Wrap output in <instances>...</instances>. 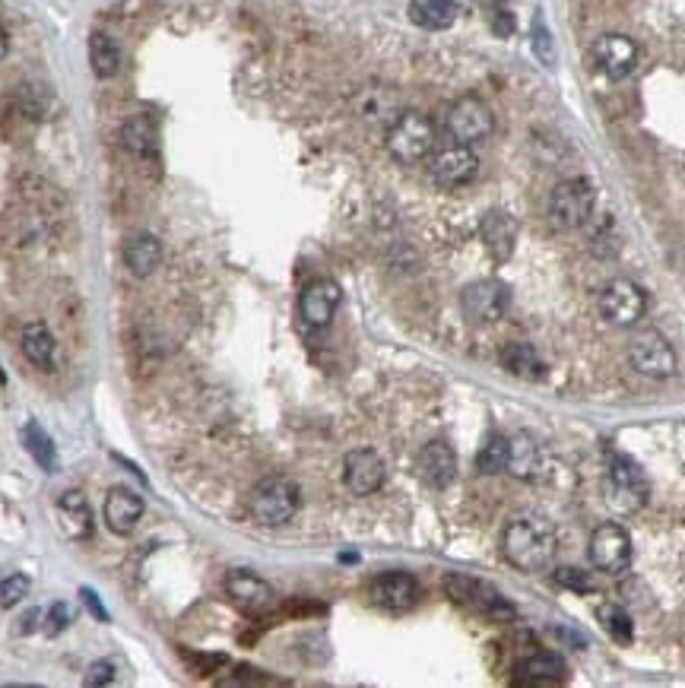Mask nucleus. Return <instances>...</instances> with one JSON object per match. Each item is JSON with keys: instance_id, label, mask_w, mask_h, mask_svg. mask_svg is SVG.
<instances>
[{"instance_id": "nucleus-21", "label": "nucleus", "mask_w": 685, "mask_h": 688, "mask_svg": "<svg viewBox=\"0 0 685 688\" xmlns=\"http://www.w3.org/2000/svg\"><path fill=\"white\" fill-rule=\"evenodd\" d=\"M568 679V666L559 654H549V650H540V654H530L517 663V676L511 679L514 685H559Z\"/></svg>"}, {"instance_id": "nucleus-34", "label": "nucleus", "mask_w": 685, "mask_h": 688, "mask_svg": "<svg viewBox=\"0 0 685 688\" xmlns=\"http://www.w3.org/2000/svg\"><path fill=\"white\" fill-rule=\"evenodd\" d=\"M26 593H29V578H26V574H10V578L0 581V606L13 609L16 603H23Z\"/></svg>"}, {"instance_id": "nucleus-15", "label": "nucleus", "mask_w": 685, "mask_h": 688, "mask_svg": "<svg viewBox=\"0 0 685 688\" xmlns=\"http://www.w3.org/2000/svg\"><path fill=\"white\" fill-rule=\"evenodd\" d=\"M343 302V292L333 280H314L299 295V314L308 330H324Z\"/></svg>"}, {"instance_id": "nucleus-7", "label": "nucleus", "mask_w": 685, "mask_h": 688, "mask_svg": "<svg viewBox=\"0 0 685 688\" xmlns=\"http://www.w3.org/2000/svg\"><path fill=\"white\" fill-rule=\"evenodd\" d=\"M590 565L600 574H609V578H619L628 571V565H632V536L622 524L609 520V524H600L590 533Z\"/></svg>"}, {"instance_id": "nucleus-8", "label": "nucleus", "mask_w": 685, "mask_h": 688, "mask_svg": "<svg viewBox=\"0 0 685 688\" xmlns=\"http://www.w3.org/2000/svg\"><path fill=\"white\" fill-rule=\"evenodd\" d=\"M606 489H609V501H616L619 508L632 511L644 505L647 479L632 457H625L619 451H606Z\"/></svg>"}, {"instance_id": "nucleus-20", "label": "nucleus", "mask_w": 685, "mask_h": 688, "mask_svg": "<svg viewBox=\"0 0 685 688\" xmlns=\"http://www.w3.org/2000/svg\"><path fill=\"white\" fill-rule=\"evenodd\" d=\"M419 476L425 486L448 489L457 476V454L448 441H429L419 454Z\"/></svg>"}, {"instance_id": "nucleus-18", "label": "nucleus", "mask_w": 685, "mask_h": 688, "mask_svg": "<svg viewBox=\"0 0 685 688\" xmlns=\"http://www.w3.org/2000/svg\"><path fill=\"white\" fill-rule=\"evenodd\" d=\"M143 498L134 492V489H124V486H115L108 495H105V505H102V517L111 533L118 536H131L140 520H143Z\"/></svg>"}, {"instance_id": "nucleus-1", "label": "nucleus", "mask_w": 685, "mask_h": 688, "mask_svg": "<svg viewBox=\"0 0 685 688\" xmlns=\"http://www.w3.org/2000/svg\"><path fill=\"white\" fill-rule=\"evenodd\" d=\"M559 549V536L546 517H514L502 533V552L517 571H546Z\"/></svg>"}, {"instance_id": "nucleus-42", "label": "nucleus", "mask_w": 685, "mask_h": 688, "mask_svg": "<svg viewBox=\"0 0 685 688\" xmlns=\"http://www.w3.org/2000/svg\"><path fill=\"white\" fill-rule=\"evenodd\" d=\"M486 4H489V7H495V10H498V7H502V4H505V0H486Z\"/></svg>"}, {"instance_id": "nucleus-38", "label": "nucleus", "mask_w": 685, "mask_h": 688, "mask_svg": "<svg viewBox=\"0 0 685 688\" xmlns=\"http://www.w3.org/2000/svg\"><path fill=\"white\" fill-rule=\"evenodd\" d=\"M111 679H115V663H111V660H99L96 666H92L89 669V685H105V682H111Z\"/></svg>"}, {"instance_id": "nucleus-27", "label": "nucleus", "mask_w": 685, "mask_h": 688, "mask_svg": "<svg viewBox=\"0 0 685 688\" xmlns=\"http://www.w3.org/2000/svg\"><path fill=\"white\" fill-rule=\"evenodd\" d=\"M20 346H23V356L42 371L54 368V352H58V343H54L51 330L42 321H32L23 327L20 333Z\"/></svg>"}, {"instance_id": "nucleus-35", "label": "nucleus", "mask_w": 685, "mask_h": 688, "mask_svg": "<svg viewBox=\"0 0 685 688\" xmlns=\"http://www.w3.org/2000/svg\"><path fill=\"white\" fill-rule=\"evenodd\" d=\"M555 584L565 587V590H575V593H587V590L597 587L594 578L581 568H555Z\"/></svg>"}, {"instance_id": "nucleus-17", "label": "nucleus", "mask_w": 685, "mask_h": 688, "mask_svg": "<svg viewBox=\"0 0 685 688\" xmlns=\"http://www.w3.org/2000/svg\"><path fill=\"white\" fill-rule=\"evenodd\" d=\"M368 597H372V603L381 609L406 612L419 600V581L406 571H384L372 581V587H368Z\"/></svg>"}, {"instance_id": "nucleus-28", "label": "nucleus", "mask_w": 685, "mask_h": 688, "mask_svg": "<svg viewBox=\"0 0 685 688\" xmlns=\"http://www.w3.org/2000/svg\"><path fill=\"white\" fill-rule=\"evenodd\" d=\"M410 20L429 32L451 29L457 20V4L454 0H410Z\"/></svg>"}, {"instance_id": "nucleus-5", "label": "nucleus", "mask_w": 685, "mask_h": 688, "mask_svg": "<svg viewBox=\"0 0 685 688\" xmlns=\"http://www.w3.org/2000/svg\"><path fill=\"white\" fill-rule=\"evenodd\" d=\"M628 362L638 371V375L651 378V381H666L676 375L679 359L673 343L663 337L660 330H638L632 340H628Z\"/></svg>"}, {"instance_id": "nucleus-12", "label": "nucleus", "mask_w": 685, "mask_h": 688, "mask_svg": "<svg viewBox=\"0 0 685 688\" xmlns=\"http://www.w3.org/2000/svg\"><path fill=\"white\" fill-rule=\"evenodd\" d=\"M590 58H594V64H597V70L603 73V77L625 80V77H632V73L638 70L641 51H638V45L632 39H628V35L606 32V35H597L594 45H590Z\"/></svg>"}, {"instance_id": "nucleus-16", "label": "nucleus", "mask_w": 685, "mask_h": 688, "mask_svg": "<svg viewBox=\"0 0 685 688\" xmlns=\"http://www.w3.org/2000/svg\"><path fill=\"white\" fill-rule=\"evenodd\" d=\"M384 476H387V467H384L381 454H375L372 448L349 451L343 460V482H346V489L359 498L378 492L384 486Z\"/></svg>"}, {"instance_id": "nucleus-37", "label": "nucleus", "mask_w": 685, "mask_h": 688, "mask_svg": "<svg viewBox=\"0 0 685 688\" xmlns=\"http://www.w3.org/2000/svg\"><path fill=\"white\" fill-rule=\"evenodd\" d=\"M533 48L543 58V64H552V39H549V32H546L543 23L533 26Z\"/></svg>"}, {"instance_id": "nucleus-33", "label": "nucleus", "mask_w": 685, "mask_h": 688, "mask_svg": "<svg viewBox=\"0 0 685 688\" xmlns=\"http://www.w3.org/2000/svg\"><path fill=\"white\" fill-rule=\"evenodd\" d=\"M505 467H508V438L502 432H492L476 454V470L495 476V473H505Z\"/></svg>"}, {"instance_id": "nucleus-3", "label": "nucleus", "mask_w": 685, "mask_h": 688, "mask_svg": "<svg viewBox=\"0 0 685 688\" xmlns=\"http://www.w3.org/2000/svg\"><path fill=\"white\" fill-rule=\"evenodd\" d=\"M387 153L397 162L413 165L422 162L435 150V124L432 118H425L422 111H403V115L387 127Z\"/></svg>"}, {"instance_id": "nucleus-31", "label": "nucleus", "mask_w": 685, "mask_h": 688, "mask_svg": "<svg viewBox=\"0 0 685 688\" xmlns=\"http://www.w3.org/2000/svg\"><path fill=\"white\" fill-rule=\"evenodd\" d=\"M20 438H23V444H26V451L32 454V460L39 463V467H42L45 473H54V470H58V451H54V441L48 438V432L42 429L39 422L29 419V422L23 425Z\"/></svg>"}, {"instance_id": "nucleus-23", "label": "nucleus", "mask_w": 685, "mask_h": 688, "mask_svg": "<svg viewBox=\"0 0 685 688\" xmlns=\"http://www.w3.org/2000/svg\"><path fill=\"white\" fill-rule=\"evenodd\" d=\"M511 476L517 479H536L543 470V451L540 441H536L530 432H517L508 438V467Z\"/></svg>"}, {"instance_id": "nucleus-25", "label": "nucleus", "mask_w": 685, "mask_h": 688, "mask_svg": "<svg viewBox=\"0 0 685 688\" xmlns=\"http://www.w3.org/2000/svg\"><path fill=\"white\" fill-rule=\"evenodd\" d=\"M121 146L137 159H156L159 153V134L156 124L146 115H134L121 124Z\"/></svg>"}, {"instance_id": "nucleus-32", "label": "nucleus", "mask_w": 685, "mask_h": 688, "mask_svg": "<svg viewBox=\"0 0 685 688\" xmlns=\"http://www.w3.org/2000/svg\"><path fill=\"white\" fill-rule=\"evenodd\" d=\"M597 622L603 625V631L613 641H619V644H632V638H635V622H632V616H628V612L619 606V603H603L600 609H597Z\"/></svg>"}, {"instance_id": "nucleus-41", "label": "nucleus", "mask_w": 685, "mask_h": 688, "mask_svg": "<svg viewBox=\"0 0 685 688\" xmlns=\"http://www.w3.org/2000/svg\"><path fill=\"white\" fill-rule=\"evenodd\" d=\"M7 51H10V39H7V32L0 29V61L7 58Z\"/></svg>"}, {"instance_id": "nucleus-6", "label": "nucleus", "mask_w": 685, "mask_h": 688, "mask_svg": "<svg viewBox=\"0 0 685 688\" xmlns=\"http://www.w3.org/2000/svg\"><path fill=\"white\" fill-rule=\"evenodd\" d=\"M597 311H600V318L613 327H635L647 311V292L638 283L619 276V280L606 283L600 289Z\"/></svg>"}, {"instance_id": "nucleus-19", "label": "nucleus", "mask_w": 685, "mask_h": 688, "mask_svg": "<svg viewBox=\"0 0 685 688\" xmlns=\"http://www.w3.org/2000/svg\"><path fill=\"white\" fill-rule=\"evenodd\" d=\"M353 111L359 115V121L378 124V127H391L403 115L400 96L391 86H365L359 96L353 99Z\"/></svg>"}, {"instance_id": "nucleus-10", "label": "nucleus", "mask_w": 685, "mask_h": 688, "mask_svg": "<svg viewBox=\"0 0 685 688\" xmlns=\"http://www.w3.org/2000/svg\"><path fill=\"white\" fill-rule=\"evenodd\" d=\"M444 127H448V134H451L454 143L473 146V143L486 140L492 134L495 118H492V108L483 99L464 96V99H457L448 108V115H444Z\"/></svg>"}, {"instance_id": "nucleus-4", "label": "nucleus", "mask_w": 685, "mask_h": 688, "mask_svg": "<svg viewBox=\"0 0 685 688\" xmlns=\"http://www.w3.org/2000/svg\"><path fill=\"white\" fill-rule=\"evenodd\" d=\"M594 203H597L594 188H590L584 178H568L552 188L546 213L555 229L575 232V229H584L590 216H594Z\"/></svg>"}, {"instance_id": "nucleus-2", "label": "nucleus", "mask_w": 685, "mask_h": 688, "mask_svg": "<svg viewBox=\"0 0 685 688\" xmlns=\"http://www.w3.org/2000/svg\"><path fill=\"white\" fill-rule=\"evenodd\" d=\"M302 492L289 476H264L248 495V514L261 527H283L299 514Z\"/></svg>"}, {"instance_id": "nucleus-13", "label": "nucleus", "mask_w": 685, "mask_h": 688, "mask_svg": "<svg viewBox=\"0 0 685 688\" xmlns=\"http://www.w3.org/2000/svg\"><path fill=\"white\" fill-rule=\"evenodd\" d=\"M226 597L245 616H264L273 606V587L264 578H257L254 571L238 568L226 574Z\"/></svg>"}, {"instance_id": "nucleus-9", "label": "nucleus", "mask_w": 685, "mask_h": 688, "mask_svg": "<svg viewBox=\"0 0 685 688\" xmlns=\"http://www.w3.org/2000/svg\"><path fill=\"white\" fill-rule=\"evenodd\" d=\"M444 590H448V597L454 603H464V606H473L479 609L483 616L495 619V622H511L517 612L514 606L502 597L498 590H492L489 584L483 581H473V578H464V574H448L444 578Z\"/></svg>"}, {"instance_id": "nucleus-30", "label": "nucleus", "mask_w": 685, "mask_h": 688, "mask_svg": "<svg viewBox=\"0 0 685 688\" xmlns=\"http://www.w3.org/2000/svg\"><path fill=\"white\" fill-rule=\"evenodd\" d=\"M514 238H517V226H514L511 216L495 210V213H489L483 219V241H486V248L495 254V260H508L511 257Z\"/></svg>"}, {"instance_id": "nucleus-36", "label": "nucleus", "mask_w": 685, "mask_h": 688, "mask_svg": "<svg viewBox=\"0 0 685 688\" xmlns=\"http://www.w3.org/2000/svg\"><path fill=\"white\" fill-rule=\"evenodd\" d=\"M73 622V609L67 603H54L48 612H45V631L54 638V635H61V631Z\"/></svg>"}, {"instance_id": "nucleus-39", "label": "nucleus", "mask_w": 685, "mask_h": 688, "mask_svg": "<svg viewBox=\"0 0 685 688\" xmlns=\"http://www.w3.org/2000/svg\"><path fill=\"white\" fill-rule=\"evenodd\" d=\"M80 597H83V603L89 606V612H92V616H99V622H108V609L102 606L99 593H92L89 587H83V590H80Z\"/></svg>"}, {"instance_id": "nucleus-14", "label": "nucleus", "mask_w": 685, "mask_h": 688, "mask_svg": "<svg viewBox=\"0 0 685 688\" xmlns=\"http://www.w3.org/2000/svg\"><path fill=\"white\" fill-rule=\"evenodd\" d=\"M429 172L441 188H460V184H470L476 178L479 159L467 143H451L432 156Z\"/></svg>"}, {"instance_id": "nucleus-11", "label": "nucleus", "mask_w": 685, "mask_h": 688, "mask_svg": "<svg viewBox=\"0 0 685 688\" xmlns=\"http://www.w3.org/2000/svg\"><path fill=\"white\" fill-rule=\"evenodd\" d=\"M460 308L473 324H495L511 308V289L502 280H476L460 292Z\"/></svg>"}, {"instance_id": "nucleus-40", "label": "nucleus", "mask_w": 685, "mask_h": 688, "mask_svg": "<svg viewBox=\"0 0 685 688\" xmlns=\"http://www.w3.org/2000/svg\"><path fill=\"white\" fill-rule=\"evenodd\" d=\"M39 619H45V612L42 609H29L26 616L20 619L23 625H16V635H29V631L39 628Z\"/></svg>"}, {"instance_id": "nucleus-22", "label": "nucleus", "mask_w": 685, "mask_h": 688, "mask_svg": "<svg viewBox=\"0 0 685 688\" xmlns=\"http://www.w3.org/2000/svg\"><path fill=\"white\" fill-rule=\"evenodd\" d=\"M58 524L64 530V536L70 539H77V543H83V539L92 536V508H89V501L83 492L77 489H70L58 498Z\"/></svg>"}, {"instance_id": "nucleus-29", "label": "nucleus", "mask_w": 685, "mask_h": 688, "mask_svg": "<svg viewBox=\"0 0 685 688\" xmlns=\"http://www.w3.org/2000/svg\"><path fill=\"white\" fill-rule=\"evenodd\" d=\"M89 67L99 80H111L121 70V45L108 32H92L89 39Z\"/></svg>"}, {"instance_id": "nucleus-26", "label": "nucleus", "mask_w": 685, "mask_h": 688, "mask_svg": "<svg viewBox=\"0 0 685 688\" xmlns=\"http://www.w3.org/2000/svg\"><path fill=\"white\" fill-rule=\"evenodd\" d=\"M124 264L134 276H150L162 264V245L156 235H131L124 241Z\"/></svg>"}, {"instance_id": "nucleus-24", "label": "nucleus", "mask_w": 685, "mask_h": 688, "mask_svg": "<svg viewBox=\"0 0 685 688\" xmlns=\"http://www.w3.org/2000/svg\"><path fill=\"white\" fill-rule=\"evenodd\" d=\"M498 362L514 378H524V381H540L546 375V362L530 343H505L502 352H498Z\"/></svg>"}]
</instances>
